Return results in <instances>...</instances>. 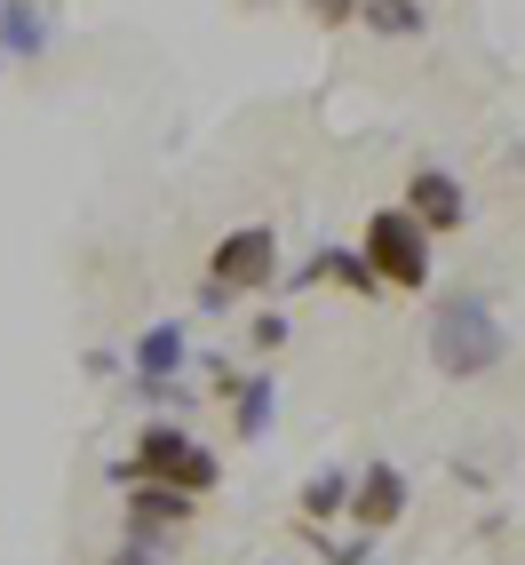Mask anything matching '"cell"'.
Returning <instances> with one entry per match:
<instances>
[{
  "label": "cell",
  "instance_id": "obj_1",
  "mask_svg": "<svg viewBox=\"0 0 525 565\" xmlns=\"http://www.w3.org/2000/svg\"><path fill=\"white\" fill-rule=\"evenodd\" d=\"M510 359V327L502 311L485 303V295H446L430 311V366L454 374V383H478V374H494Z\"/></svg>",
  "mask_w": 525,
  "mask_h": 565
},
{
  "label": "cell",
  "instance_id": "obj_2",
  "mask_svg": "<svg viewBox=\"0 0 525 565\" xmlns=\"http://www.w3.org/2000/svg\"><path fill=\"white\" fill-rule=\"evenodd\" d=\"M128 478H160V486H183V494H215L223 486V462L207 455V438L175 414H152L136 430V455H128Z\"/></svg>",
  "mask_w": 525,
  "mask_h": 565
},
{
  "label": "cell",
  "instance_id": "obj_3",
  "mask_svg": "<svg viewBox=\"0 0 525 565\" xmlns=\"http://www.w3.org/2000/svg\"><path fill=\"white\" fill-rule=\"evenodd\" d=\"M358 255H366V271L383 279V295H422V287H430V232H422L398 200L366 215Z\"/></svg>",
  "mask_w": 525,
  "mask_h": 565
},
{
  "label": "cell",
  "instance_id": "obj_4",
  "mask_svg": "<svg viewBox=\"0 0 525 565\" xmlns=\"http://www.w3.org/2000/svg\"><path fill=\"white\" fill-rule=\"evenodd\" d=\"M207 279L232 287V295L279 287V232H271V223H232V232L207 247Z\"/></svg>",
  "mask_w": 525,
  "mask_h": 565
},
{
  "label": "cell",
  "instance_id": "obj_5",
  "mask_svg": "<svg viewBox=\"0 0 525 565\" xmlns=\"http://www.w3.org/2000/svg\"><path fill=\"white\" fill-rule=\"evenodd\" d=\"M406 502H415L406 470H398L390 455H374V462H358V470H351V502H343V518L358 525V534H390V525L406 518Z\"/></svg>",
  "mask_w": 525,
  "mask_h": 565
},
{
  "label": "cell",
  "instance_id": "obj_6",
  "mask_svg": "<svg viewBox=\"0 0 525 565\" xmlns=\"http://www.w3.org/2000/svg\"><path fill=\"white\" fill-rule=\"evenodd\" d=\"M398 207L415 215L430 239L438 232H462V223H470V183L454 168H415V175H406V192H398Z\"/></svg>",
  "mask_w": 525,
  "mask_h": 565
},
{
  "label": "cell",
  "instance_id": "obj_7",
  "mask_svg": "<svg viewBox=\"0 0 525 565\" xmlns=\"http://www.w3.org/2000/svg\"><path fill=\"white\" fill-rule=\"evenodd\" d=\"M200 518V494H183V486H160V478H128V534L136 542H160L183 534V525Z\"/></svg>",
  "mask_w": 525,
  "mask_h": 565
},
{
  "label": "cell",
  "instance_id": "obj_8",
  "mask_svg": "<svg viewBox=\"0 0 525 565\" xmlns=\"http://www.w3.org/2000/svg\"><path fill=\"white\" fill-rule=\"evenodd\" d=\"M223 406H232V438L239 446H262L271 438V423H279V374L262 366V374H239L232 391H223Z\"/></svg>",
  "mask_w": 525,
  "mask_h": 565
},
{
  "label": "cell",
  "instance_id": "obj_9",
  "mask_svg": "<svg viewBox=\"0 0 525 565\" xmlns=\"http://www.w3.org/2000/svg\"><path fill=\"white\" fill-rule=\"evenodd\" d=\"M49 41H56V17L41 9V0H0V64L49 56Z\"/></svg>",
  "mask_w": 525,
  "mask_h": 565
},
{
  "label": "cell",
  "instance_id": "obj_10",
  "mask_svg": "<svg viewBox=\"0 0 525 565\" xmlns=\"http://www.w3.org/2000/svg\"><path fill=\"white\" fill-rule=\"evenodd\" d=\"M183 366H192V327L183 319H152L128 343V374H183Z\"/></svg>",
  "mask_w": 525,
  "mask_h": 565
},
{
  "label": "cell",
  "instance_id": "obj_11",
  "mask_svg": "<svg viewBox=\"0 0 525 565\" xmlns=\"http://www.w3.org/2000/svg\"><path fill=\"white\" fill-rule=\"evenodd\" d=\"M358 24L374 41H422L430 32V0H358Z\"/></svg>",
  "mask_w": 525,
  "mask_h": 565
},
{
  "label": "cell",
  "instance_id": "obj_12",
  "mask_svg": "<svg viewBox=\"0 0 525 565\" xmlns=\"http://www.w3.org/2000/svg\"><path fill=\"white\" fill-rule=\"evenodd\" d=\"M343 502H351V470H343V462L311 470V478H303V494H294L303 525H334V518H343Z\"/></svg>",
  "mask_w": 525,
  "mask_h": 565
},
{
  "label": "cell",
  "instance_id": "obj_13",
  "mask_svg": "<svg viewBox=\"0 0 525 565\" xmlns=\"http://www.w3.org/2000/svg\"><path fill=\"white\" fill-rule=\"evenodd\" d=\"M128 391L152 406V414H175V423L200 406V391H183V374H128Z\"/></svg>",
  "mask_w": 525,
  "mask_h": 565
},
{
  "label": "cell",
  "instance_id": "obj_14",
  "mask_svg": "<svg viewBox=\"0 0 525 565\" xmlns=\"http://www.w3.org/2000/svg\"><path fill=\"white\" fill-rule=\"evenodd\" d=\"M287 334H294V319H287V311H255V319H247V351H255V359H271Z\"/></svg>",
  "mask_w": 525,
  "mask_h": 565
},
{
  "label": "cell",
  "instance_id": "obj_15",
  "mask_svg": "<svg viewBox=\"0 0 525 565\" xmlns=\"http://www.w3.org/2000/svg\"><path fill=\"white\" fill-rule=\"evenodd\" d=\"M303 9H311V24H326V32L358 24V0H303Z\"/></svg>",
  "mask_w": 525,
  "mask_h": 565
},
{
  "label": "cell",
  "instance_id": "obj_16",
  "mask_svg": "<svg viewBox=\"0 0 525 565\" xmlns=\"http://www.w3.org/2000/svg\"><path fill=\"white\" fill-rule=\"evenodd\" d=\"M104 565H160V542H136V534H128L120 550H111V557H104Z\"/></svg>",
  "mask_w": 525,
  "mask_h": 565
},
{
  "label": "cell",
  "instance_id": "obj_17",
  "mask_svg": "<svg viewBox=\"0 0 525 565\" xmlns=\"http://www.w3.org/2000/svg\"><path fill=\"white\" fill-rule=\"evenodd\" d=\"M232 303H239V295H232V287H215V279L200 271V311H232Z\"/></svg>",
  "mask_w": 525,
  "mask_h": 565
}]
</instances>
